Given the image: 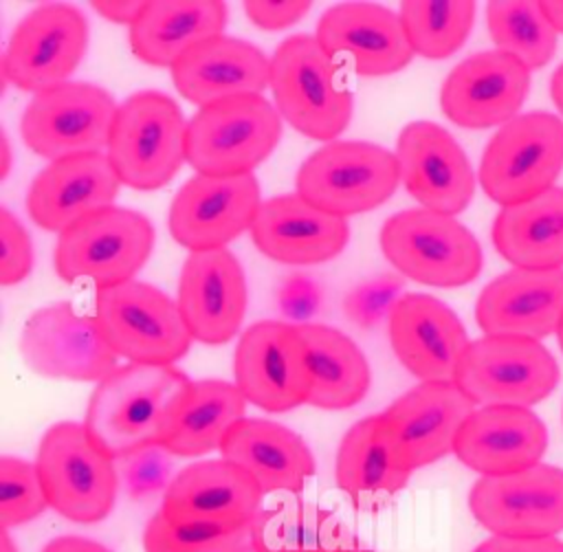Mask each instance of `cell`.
<instances>
[{
    "instance_id": "cell-1",
    "label": "cell",
    "mask_w": 563,
    "mask_h": 552,
    "mask_svg": "<svg viewBox=\"0 0 563 552\" xmlns=\"http://www.w3.org/2000/svg\"><path fill=\"white\" fill-rule=\"evenodd\" d=\"M191 383L174 365H119L97 383L84 424L112 460L161 446Z\"/></svg>"
},
{
    "instance_id": "cell-2",
    "label": "cell",
    "mask_w": 563,
    "mask_h": 552,
    "mask_svg": "<svg viewBox=\"0 0 563 552\" xmlns=\"http://www.w3.org/2000/svg\"><path fill=\"white\" fill-rule=\"evenodd\" d=\"M268 86L279 117L308 139L336 141L352 119L354 97L314 35L297 33L275 48Z\"/></svg>"
},
{
    "instance_id": "cell-3",
    "label": "cell",
    "mask_w": 563,
    "mask_h": 552,
    "mask_svg": "<svg viewBox=\"0 0 563 552\" xmlns=\"http://www.w3.org/2000/svg\"><path fill=\"white\" fill-rule=\"evenodd\" d=\"M187 123L161 90H139L119 103L106 154L121 185L141 191L167 185L187 163Z\"/></svg>"
},
{
    "instance_id": "cell-4",
    "label": "cell",
    "mask_w": 563,
    "mask_h": 552,
    "mask_svg": "<svg viewBox=\"0 0 563 552\" xmlns=\"http://www.w3.org/2000/svg\"><path fill=\"white\" fill-rule=\"evenodd\" d=\"M35 468L48 506L75 523L110 515L119 475L114 460L97 444L84 422H57L40 440Z\"/></svg>"
},
{
    "instance_id": "cell-5",
    "label": "cell",
    "mask_w": 563,
    "mask_h": 552,
    "mask_svg": "<svg viewBox=\"0 0 563 552\" xmlns=\"http://www.w3.org/2000/svg\"><path fill=\"white\" fill-rule=\"evenodd\" d=\"M152 249V222L141 211L112 205L57 235L53 266L59 279L88 281L101 290L134 279Z\"/></svg>"
},
{
    "instance_id": "cell-6",
    "label": "cell",
    "mask_w": 563,
    "mask_h": 552,
    "mask_svg": "<svg viewBox=\"0 0 563 552\" xmlns=\"http://www.w3.org/2000/svg\"><path fill=\"white\" fill-rule=\"evenodd\" d=\"M282 139V117L264 95L200 108L187 123V163L205 176L253 174Z\"/></svg>"
},
{
    "instance_id": "cell-7",
    "label": "cell",
    "mask_w": 563,
    "mask_h": 552,
    "mask_svg": "<svg viewBox=\"0 0 563 552\" xmlns=\"http://www.w3.org/2000/svg\"><path fill=\"white\" fill-rule=\"evenodd\" d=\"M380 249L400 275L435 288L466 286L484 264L477 238L457 218L422 207L394 213L380 229Z\"/></svg>"
},
{
    "instance_id": "cell-8",
    "label": "cell",
    "mask_w": 563,
    "mask_h": 552,
    "mask_svg": "<svg viewBox=\"0 0 563 552\" xmlns=\"http://www.w3.org/2000/svg\"><path fill=\"white\" fill-rule=\"evenodd\" d=\"M400 183L396 152L369 141H330L299 167L295 187L317 209L350 218L387 202Z\"/></svg>"
},
{
    "instance_id": "cell-9",
    "label": "cell",
    "mask_w": 563,
    "mask_h": 552,
    "mask_svg": "<svg viewBox=\"0 0 563 552\" xmlns=\"http://www.w3.org/2000/svg\"><path fill=\"white\" fill-rule=\"evenodd\" d=\"M563 169V121L543 110L504 123L488 141L479 163L484 194L501 205L532 200L554 187Z\"/></svg>"
},
{
    "instance_id": "cell-10",
    "label": "cell",
    "mask_w": 563,
    "mask_h": 552,
    "mask_svg": "<svg viewBox=\"0 0 563 552\" xmlns=\"http://www.w3.org/2000/svg\"><path fill=\"white\" fill-rule=\"evenodd\" d=\"M95 317L110 347L130 363L174 365L194 341L178 303L139 279L97 290Z\"/></svg>"
},
{
    "instance_id": "cell-11",
    "label": "cell",
    "mask_w": 563,
    "mask_h": 552,
    "mask_svg": "<svg viewBox=\"0 0 563 552\" xmlns=\"http://www.w3.org/2000/svg\"><path fill=\"white\" fill-rule=\"evenodd\" d=\"M559 365L534 339L486 334L466 347L455 383L479 407H532L559 385Z\"/></svg>"
},
{
    "instance_id": "cell-12",
    "label": "cell",
    "mask_w": 563,
    "mask_h": 552,
    "mask_svg": "<svg viewBox=\"0 0 563 552\" xmlns=\"http://www.w3.org/2000/svg\"><path fill=\"white\" fill-rule=\"evenodd\" d=\"M475 409L473 398L455 380L420 383L378 413V435L391 462L413 473L453 453Z\"/></svg>"
},
{
    "instance_id": "cell-13",
    "label": "cell",
    "mask_w": 563,
    "mask_h": 552,
    "mask_svg": "<svg viewBox=\"0 0 563 552\" xmlns=\"http://www.w3.org/2000/svg\"><path fill=\"white\" fill-rule=\"evenodd\" d=\"M119 103L90 81H64L26 103L20 119L22 141L53 161L108 150Z\"/></svg>"
},
{
    "instance_id": "cell-14",
    "label": "cell",
    "mask_w": 563,
    "mask_h": 552,
    "mask_svg": "<svg viewBox=\"0 0 563 552\" xmlns=\"http://www.w3.org/2000/svg\"><path fill=\"white\" fill-rule=\"evenodd\" d=\"M18 347L26 367L46 378L101 383L119 367V354L103 339L97 317L70 301L35 310Z\"/></svg>"
},
{
    "instance_id": "cell-15",
    "label": "cell",
    "mask_w": 563,
    "mask_h": 552,
    "mask_svg": "<svg viewBox=\"0 0 563 552\" xmlns=\"http://www.w3.org/2000/svg\"><path fill=\"white\" fill-rule=\"evenodd\" d=\"M88 20L66 2H44L13 29L2 55V79L40 95L68 81L88 48Z\"/></svg>"
},
{
    "instance_id": "cell-16",
    "label": "cell",
    "mask_w": 563,
    "mask_h": 552,
    "mask_svg": "<svg viewBox=\"0 0 563 552\" xmlns=\"http://www.w3.org/2000/svg\"><path fill=\"white\" fill-rule=\"evenodd\" d=\"M233 376L244 398L271 413H284L308 402L310 361L297 323L257 321L235 347Z\"/></svg>"
},
{
    "instance_id": "cell-17",
    "label": "cell",
    "mask_w": 563,
    "mask_h": 552,
    "mask_svg": "<svg viewBox=\"0 0 563 552\" xmlns=\"http://www.w3.org/2000/svg\"><path fill=\"white\" fill-rule=\"evenodd\" d=\"M468 508L493 537H556L563 532V468L539 462L517 473L479 477Z\"/></svg>"
},
{
    "instance_id": "cell-18",
    "label": "cell",
    "mask_w": 563,
    "mask_h": 552,
    "mask_svg": "<svg viewBox=\"0 0 563 552\" xmlns=\"http://www.w3.org/2000/svg\"><path fill=\"white\" fill-rule=\"evenodd\" d=\"M262 202L260 183L253 174H196L169 205V233L189 253L224 249L251 231Z\"/></svg>"
},
{
    "instance_id": "cell-19",
    "label": "cell",
    "mask_w": 563,
    "mask_h": 552,
    "mask_svg": "<svg viewBox=\"0 0 563 552\" xmlns=\"http://www.w3.org/2000/svg\"><path fill=\"white\" fill-rule=\"evenodd\" d=\"M400 183L422 209L453 216L475 194V172L460 143L433 121L407 123L396 141Z\"/></svg>"
},
{
    "instance_id": "cell-20",
    "label": "cell",
    "mask_w": 563,
    "mask_h": 552,
    "mask_svg": "<svg viewBox=\"0 0 563 552\" xmlns=\"http://www.w3.org/2000/svg\"><path fill=\"white\" fill-rule=\"evenodd\" d=\"M262 501L260 484L244 468L220 457L194 462L178 471L163 493L158 510L178 526L251 528Z\"/></svg>"
},
{
    "instance_id": "cell-21",
    "label": "cell",
    "mask_w": 563,
    "mask_h": 552,
    "mask_svg": "<svg viewBox=\"0 0 563 552\" xmlns=\"http://www.w3.org/2000/svg\"><path fill=\"white\" fill-rule=\"evenodd\" d=\"M530 90V68L493 48L462 59L440 88L442 112L462 128L504 125L517 117Z\"/></svg>"
},
{
    "instance_id": "cell-22",
    "label": "cell",
    "mask_w": 563,
    "mask_h": 552,
    "mask_svg": "<svg viewBox=\"0 0 563 552\" xmlns=\"http://www.w3.org/2000/svg\"><path fill=\"white\" fill-rule=\"evenodd\" d=\"M176 303L194 341L220 345L233 339L249 306L238 257L229 249L189 253L180 268Z\"/></svg>"
},
{
    "instance_id": "cell-23",
    "label": "cell",
    "mask_w": 563,
    "mask_h": 552,
    "mask_svg": "<svg viewBox=\"0 0 563 552\" xmlns=\"http://www.w3.org/2000/svg\"><path fill=\"white\" fill-rule=\"evenodd\" d=\"M387 330L396 358L420 383L455 380L471 345L460 317L424 292H405L387 319Z\"/></svg>"
},
{
    "instance_id": "cell-24",
    "label": "cell",
    "mask_w": 563,
    "mask_h": 552,
    "mask_svg": "<svg viewBox=\"0 0 563 552\" xmlns=\"http://www.w3.org/2000/svg\"><path fill=\"white\" fill-rule=\"evenodd\" d=\"M314 37L332 57H345L361 77L394 75L413 59L400 15L376 2H341L325 9Z\"/></svg>"
},
{
    "instance_id": "cell-25",
    "label": "cell",
    "mask_w": 563,
    "mask_h": 552,
    "mask_svg": "<svg viewBox=\"0 0 563 552\" xmlns=\"http://www.w3.org/2000/svg\"><path fill=\"white\" fill-rule=\"evenodd\" d=\"M121 178L106 152L48 163L31 183L26 211L44 231L62 233L88 213L112 207Z\"/></svg>"
},
{
    "instance_id": "cell-26",
    "label": "cell",
    "mask_w": 563,
    "mask_h": 552,
    "mask_svg": "<svg viewBox=\"0 0 563 552\" xmlns=\"http://www.w3.org/2000/svg\"><path fill=\"white\" fill-rule=\"evenodd\" d=\"M475 319L484 334L541 341L563 319V268H510L477 297Z\"/></svg>"
},
{
    "instance_id": "cell-27",
    "label": "cell",
    "mask_w": 563,
    "mask_h": 552,
    "mask_svg": "<svg viewBox=\"0 0 563 552\" xmlns=\"http://www.w3.org/2000/svg\"><path fill=\"white\" fill-rule=\"evenodd\" d=\"M249 233L266 257L308 266L336 257L347 246L350 224L345 218L317 209L299 194H282L262 202Z\"/></svg>"
},
{
    "instance_id": "cell-28",
    "label": "cell",
    "mask_w": 563,
    "mask_h": 552,
    "mask_svg": "<svg viewBox=\"0 0 563 552\" xmlns=\"http://www.w3.org/2000/svg\"><path fill=\"white\" fill-rule=\"evenodd\" d=\"M176 90L198 108L242 95H262L271 81V57L255 44L216 35L183 53L169 68Z\"/></svg>"
},
{
    "instance_id": "cell-29",
    "label": "cell",
    "mask_w": 563,
    "mask_h": 552,
    "mask_svg": "<svg viewBox=\"0 0 563 552\" xmlns=\"http://www.w3.org/2000/svg\"><path fill=\"white\" fill-rule=\"evenodd\" d=\"M548 446L543 420L528 407H479L455 440V457L479 473L508 475L539 464Z\"/></svg>"
},
{
    "instance_id": "cell-30",
    "label": "cell",
    "mask_w": 563,
    "mask_h": 552,
    "mask_svg": "<svg viewBox=\"0 0 563 552\" xmlns=\"http://www.w3.org/2000/svg\"><path fill=\"white\" fill-rule=\"evenodd\" d=\"M220 453L244 468L264 495H297L314 475V457L303 438L264 418L244 416L222 440Z\"/></svg>"
},
{
    "instance_id": "cell-31",
    "label": "cell",
    "mask_w": 563,
    "mask_h": 552,
    "mask_svg": "<svg viewBox=\"0 0 563 552\" xmlns=\"http://www.w3.org/2000/svg\"><path fill=\"white\" fill-rule=\"evenodd\" d=\"M227 18L229 9L220 0L145 2L130 24V48L150 66L172 68L198 42L222 35Z\"/></svg>"
},
{
    "instance_id": "cell-32",
    "label": "cell",
    "mask_w": 563,
    "mask_h": 552,
    "mask_svg": "<svg viewBox=\"0 0 563 552\" xmlns=\"http://www.w3.org/2000/svg\"><path fill=\"white\" fill-rule=\"evenodd\" d=\"M249 530L260 552H343L358 543L339 512L297 495L262 506Z\"/></svg>"
},
{
    "instance_id": "cell-33",
    "label": "cell",
    "mask_w": 563,
    "mask_h": 552,
    "mask_svg": "<svg viewBox=\"0 0 563 552\" xmlns=\"http://www.w3.org/2000/svg\"><path fill=\"white\" fill-rule=\"evenodd\" d=\"M493 244L515 268L552 271L563 266V187L501 207L493 222Z\"/></svg>"
},
{
    "instance_id": "cell-34",
    "label": "cell",
    "mask_w": 563,
    "mask_h": 552,
    "mask_svg": "<svg viewBox=\"0 0 563 552\" xmlns=\"http://www.w3.org/2000/svg\"><path fill=\"white\" fill-rule=\"evenodd\" d=\"M310 361V407L341 411L358 405L372 385V372L361 347L341 330L323 323H297Z\"/></svg>"
},
{
    "instance_id": "cell-35",
    "label": "cell",
    "mask_w": 563,
    "mask_h": 552,
    "mask_svg": "<svg viewBox=\"0 0 563 552\" xmlns=\"http://www.w3.org/2000/svg\"><path fill=\"white\" fill-rule=\"evenodd\" d=\"M334 477L361 512H378L409 484L411 473L391 462L378 435V413L347 429L336 451Z\"/></svg>"
},
{
    "instance_id": "cell-36",
    "label": "cell",
    "mask_w": 563,
    "mask_h": 552,
    "mask_svg": "<svg viewBox=\"0 0 563 552\" xmlns=\"http://www.w3.org/2000/svg\"><path fill=\"white\" fill-rule=\"evenodd\" d=\"M246 402L235 383L218 378L194 380L161 446L178 457H198L220 449L233 424L246 416Z\"/></svg>"
},
{
    "instance_id": "cell-37",
    "label": "cell",
    "mask_w": 563,
    "mask_h": 552,
    "mask_svg": "<svg viewBox=\"0 0 563 552\" xmlns=\"http://www.w3.org/2000/svg\"><path fill=\"white\" fill-rule=\"evenodd\" d=\"M486 22L495 46L528 68L545 66L556 51V29L541 2H488Z\"/></svg>"
},
{
    "instance_id": "cell-38",
    "label": "cell",
    "mask_w": 563,
    "mask_h": 552,
    "mask_svg": "<svg viewBox=\"0 0 563 552\" xmlns=\"http://www.w3.org/2000/svg\"><path fill=\"white\" fill-rule=\"evenodd\" d=\"M475 2H402L398 15L402 20L413 55L427 59H444L462 48L473 20Z\"/></svg>"
},
{
    "instance_id": "cell-39",
    "label": "cell",
    "mask_w": 563,
    "mask_h": 552,
    "mask_svg": "<svg viewBox=\"0 0 563 552\" xmlns=\"http://www.w3.org/2000/svg\"><path fill=\"white\" fill-rule=\"evenodd\" d=\"M249 528L178 526L158 510L145 523L143 548L145 552H235L249 541Z\"/></svg>"
},
{
    "instance_id": "cell-40",
    "label": "cell",
    "mask_w": 563,
    "mask_h": 552,
    "mask_svg": "<svg viewBox=\"0 0 563 552\" xmlns=\"http://www.w3.org/2000/svg\"><path fill=\"white\" fill-rule=\"evenodd\" d=\"M48 506L35 462L0 457V530L37 519Z\"/></svg>"
},
{
    "instance_id": "cell-41",
    "label": "cell",
    "mask_w": 563,
    "mask_h": 552,
    "mask_svg": "<svg viewBox=\"0 0 563 552\" xmlns=\"http://www.w3.org/2000/svg\"><path fill=\"white\" fill-rule=\"evenodd\" d=\"M33 262L31 235L7 207H0V284L13 286L24 281L33 271Z\"/></svg>"
},
{
    "instance_id": "cell-42",
    "label": "cell",
    "mask_w": 563,
    "mask_h": 552,
    "mask_svg": "<svg viewBox=\"0 0 563 552\" xmlns=\"http://www.w3.org/2000/svg\"><path fill=\"white\" fill-rule=\"evenodd\" d=\"M172 457L174 455L163 446H150L125 457L128 462L123 466V482L128 493L134 499L165 493L174 479Z\"/></svg>"
},
{
    "instance_id": "cell-43",
    "label": "cell",
    "mask_w": 563,
    "mask_h": 552,
    "mask_svg": "<svg viewBox=\"0 0 563 552\" xmlns=\"http://www.w3.org/2000/svg\"><path fill=\"white\" fill-rule=\"evenodd\" d=\"M402 279L400 277H378L356 286L345 297V312L358 325H374L380 319H389L396 301L402 297Z\"/></svg>"
},
{
    "instance_id": "cell-44",
    "label": "cell",
    "mask_w": 563,
    "mask_h": 552,
    "mask_svg": "<svg viewBox=\"0 0 563 552\" xmlns=\"http://www.w3.org/2000/svg\"><path fill=\"white\" fill-rule=\"evenodd\" d=\"M321 303V292L319 286L306 277V275H295L284 281L279 288V308L288 319H295L299 323H306Z\"/></svg>"
},
{
    "instance_id": "cell-45",
    "label": "cell",
    "mask_w": 563,
    "mask_h": 552,
    "mask_svg": "<svg viewBox=\"0 0 563 552\" xmlns=\"http://www.w3.org/2000/svg\"><path fill=\"white\" fill-rule=\"evenodd\" d=\"M310 11V2H262V0H251L244 2V13L249 20L268 31L286 29L301 20Z\"/></svg>"
},
{
    "instance_id": "cell-46",
    "label": "cell",
    "mask_w": 563,
    "mask_h": 552,
    "mask_svg": "<svg viewBox=\"0 0 563 552\" xmlns=\"http://www.w3.org/2000/svg\"><path fill=\"white\" fill-rule=\"evenodd\" d=\"M473 552H563L556 537H488Z\"/></svg>"
},
{
    "instance_id": "cell-47",
    "label": "cell",
    "mask_w": 563,
    "mask_h": 552,
    "mask_svg": "<svg viewBox=\"0 0 563 552\" xmlns=\"http://www.w3.org/2000/svg\"><path fill=\"white\" fill-rule=\"evenodd\" d=\"M143 7H145V2H101V0L92 2V9L101 18L117 22V24H128V26L139 18Z\"/></svg>"
},
{
    "instance_id": "cell-48",
    "label": "cell",
    "mask_w": 563,
    "mask_h": 552,
    "mask_svg": "<svg viewBox=\"0 0 563 552\" xmlns=\"http://www.w3.org/2000/svg\"><path fill=\"white\" fill-rule=\"evenodd\" d=\"M42 552H112L99 541H92L88 537H77V534H64L44 545Z\"/></svg>"
},
{
    "instance_id": "cell-49",
    "label": "cell",
    "mask_w": 563,
    "mask_h": 552,
    "mask_svg": "<svg viewBox=\"0 0 563 552\" xmlns=\"http://www.w3.org/2000/svg\"><path fill=\"white\" fill-rule=\"evenodd\" d=\"M11 165H13L11 143H9L7 130L2 128V130H0V178H2V180L9 176V172H11Z\"/></svg>"
},
{
    "instance_id": "cell-50",
    "label": "cell",
    "mask_w": 563,
    "mask_h": 552,
    "mask_svg": "<svg viewBox=\"0 0 563 552\" xmlns=\"http://www.w3.org/2000/svg\"><path fill=\"white\" fill-rule=\"evenodd\" d=\"M550 95H552V101L554 106L561 110L563 114V64L552 73V79H550Z\"/></svg>"
},
{
    "instance_id": "cell-51",
    "label": "cell",
    "mask_w": 563,
    "mask_h": 552,
    "mask_svg": "<svg viewBox=\"0 0 563 552\" xmlns=\"http://www.w3.org/2000/svg\"><path fill=\"white\" fill-rule=\"evenodd\" d=\"M543 13L548 15L550 24L556 29V33H563V2H541Z\"/></svg>"
},
{
    "instance_id": "cell-52",
    "label": "cell",
    "mask_w": 563,
    "mask_h": 552,
    "mask_svg": "<svg viewBox=\"0 0 563 552\" xmlns=\"http://www.w3.org/2000/svg\"><path fill=\"white\" fill-rule=\"evenodd\" d=\"M0 552H18L15 543L9 537V530H0Z\"/></svg>"
},
{
    "instance_id": "cell-53",
    "label": "cell",
    "mask_w": 563,
    "mask_h": 552,
    "mask_svg": "<svg viewBox=\"0 0 563 552\" xmlns=\"http://www.w3.org/2000/svg\"><path fill=\"white\" fill-rule=\"evenodd\" d=\"M343 552H374V550L367 548V545H363V543H356V545H352V548H347V550H343Z\"/></svg>"
},
{
    "instance_id": "cell-54",
    "label": "cell",
    "mask_w": 563,
    "mask_h": 552,
    "mask_svg": "<svg viewBox=\"0 0 563 552\" xmlns=\"http://www.w3.org/2000/svg\"><path fill=\"white\" fill-rule=\"evenodd\" d=\"M235 552H260V550H257L251 541H246V543H244L240 550H235Z\"/></svg>"
},
{
    "instance_id": "cell-55",
    "label": "cell",
    "mask_w": 563,
    "mask_h": 552,
    "mask_svg": "<svg viewBox=\"0 0 563 552\" xmlns=\"http://www.w3.org/2000/svg\"><path fill=\"white\" fill-rule=\"evenodd\" d=\"M556 336H559V345H561V350H563V319H561V325H559V330H556Z\"/></svg>"
}]
</instances>
